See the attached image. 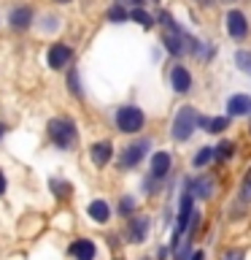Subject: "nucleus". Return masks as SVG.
Returning <instances> with one entry per match:
<instances>
[{
    "label": "nucleus",
    "mask_w": 251,
    "mask_h": 260,
    "mask_svg": "<svg viewBox=\"0 0 251 260\" xmlns=\"http://www.w3.org/2000/svg\"><path fill=\"white\" fill-rule=\"evenodd\" d=\"M214 152H216V160H230L232 154H235V144L230 141V138H222Z\"/></svg>",
    "instance_id": "412c9836"
},
{
    "label": "nucleus",
    "mask_w": 251,
    "mask_h": 260,
    "mask_svg": "<svg viewBox=\"0 0 251 260\" xmlns=\"http://www.w3.org/2000/svg\"><path fill=\"white\" fill-rule=\"evenodd\" d=\"M192 190L186 187L181 192V201H178V222H176V233H173V247H178V241H181V236L186 233V228L189 222H194V209H192Z\"/></svg>",
    "instance_id": "39448f33"
},
{
    "label": "nucleus",
    "mask_w": 251,
    "mask_h": 260,
    "mask_svg": "<svg viewBox=\"0 0 251 260\" xmlns=\"http://www.w3.org/2000/svg\"><path fill=\"white\" fill-rule=\"evenodd\" d=\"M87 214L92 217L97 225H105V222L111 219V209H108V203H105V201L97 198V201H92V203L87 206Z\"/></svg>",
    "instance_id": "dca6fc26"
},
{
    "label": "nucleus",
    "mask_w": 251,
    "mask_h": 260,
    "mask_svg": "<svg viewBox=\"0 0 251 260\" xmlns=\"http://www.w3.org/2000/svg\"><path fill=\"white\" fill-rule=\"evenodd\" d=\"M149 217L146 214H133L130 217V222L124 228V236H127V241L130 244H143L146 239H149Z\"/></svg>",
    "instance_id": "6e6552de"
},
{
    "label": "nucleus",
    "mask_w": 251,
    "mask_h": 260,
    "mask_svg": "<svg viewBox=\"0 0 251 260\" xmlns=\"http://www.w3.org/2000/svg\"><path fill=\"white\" fill-rule=\"evenodd\" d=\"M60 27V19H57V16H52V14H46L44 16V30L49 32V30H57Z\"/></svg>",
    "instance_id": "c85d7f7f"
},
{
    "label": "nucleus",
    "mask_w": 251,
    "mask_h": 260,
    "mask_svg": "<svg viewBox=\"0 0 251 260\" xmlns=\"http://www.w3.org/2000/svg\"><path fill=\"white\" fill-rule=\"evenodd\" d=\"M119 211H121V214H127V217H133V211H135V201L130 198V195H127V198H121Z\"/></svg>",
    "instance_id": "cd10ccee"
},
{
    "label": "nucleus",
    "mask_w": 251,
    "mask_h": 260,
    "mask_svg": "<svg viewBox=\"0 0 251 260\" xmlns=\"http://www.w3.org/2000/svg\"><path fill=\"white\" fill-rule=\"evenodd\" d=\"M157 22L162 24V44H165L170 57L194 54V57H205V60H208V52H202V44L194 36H189L181 24H176V19L168 11H159Z\"/></svg>",
    "instance_id": "f257e3e1"
},
{
    "label": "nucleus",
    "mask_w": 251,
    "mask_h": 260,
    "mask_svg": "<svg viewBox=\"0 0 251 260\" xmlns=\"http://www.w3.org/2000/svg\"><path fill=\"white\" fill-rule=\"evenodd\" d=\"M227 114H230V117H246V114H251V95H246V92L230 95V101H227Z\"/></svg>",
    "instance_id": "ddd939ff"
},
{
    "label": "nucleus",
    "mask_w": 251,
    "mask_h": 260,
    "mask_svg": "<svg viewBox=\"0 0 251 260\" xmlns=\"http://www.w3.org/2000/svg\"><path fill=\"white\" fill-rule=\"evenodd\" d=\"M70 60H73V49L68 46V44H52L49 46V52H46V65L52 71H62V68H68L70 65Z\"/></svg>",
    "instance_id": "0eeeda50"
},
{
    "label": "nucleus",
    "mask_w": 251,
    "mask_h": 260,
    "mask_svg": "<svg viewBox=\"0 0 251 260\" xmlns=\"http://www.w3.org/2000/svg\"><path fill=\"white\" fill-rule=\"evenodd\" d=\"M149 138H141V141H135V144H127L124 149H121L119 154V168L121 171H130V168H138L143 162L146 157V152H149Z\"/></svg>",
    "instance_id": "423d86ee"
},
{
    "label": "nucleus",
    "mask_w": 251,
    "mask_h": 260,
    "mask_svg": "<svg viewBox=\"0 0 251 260\" xmlns=\"http://www.w3.org/2000/svg\"><path fill=\"white\" fill-rule=\"evenodd\" d=\"M192 260H205V252H194Z\"/></svg>",
    "instance_id": "473e14b6"
},
{
    "label": "nucleus",
    "mask_w": 251,
    "mask_h": 260,
    "mask_svg": "<svg viewBox=\"0 0 251 260\" xmlns=\"http://www.w3.org/2000/svg\"><path fill=\"white\" fill-rule=\"evenodd\" d=\"M6 184H8V182H6V174H3V171H0V195L6 192Z\"/></svg>",
    "instance_id": "7c9ffc66"
},
{
    "label": "nucleus",
    "mask_w": 251,
    "mask_h": 260,
    "mask_svg": "<svg viewBox=\"0 0 251 260\" xmlns=\"http://www.w3.org/2000/svg\"><path fill=\"white\" fill-rule=\"evenodd\" d=\"M46 133L57 149H73L78 144V127L70 117H54L46 122Z\"/></svg>",
    "instance_id": "f03ea898"
},
{
    "label": "nucleus",
    "mask_w": 251,
    "mask_h": 260,
    "mask_svg": "<svg viewBox=\"0 0 251 260\" xmlns=\"http://www.w3.org/2000/svg\"><path fill=\"white\" fill-rule=\"evenodd\" d=\"M113 122H116V127L121 133L133 136V133H141L143 125H146V114L141 106L135 103H127V106H119L116 114H113Z\"/></svg>",
    "instance_id": "20e7f679"
},
{
    "label": "nucleus",
    "mask_w": 251,
    "mask_h": 260,
    "mask_svg": "<svg viewBox=\"0 0 251 260\" xmlns=\"http://www.w3.org/2000/svg\"><path fill=\"white\" fill-rule=\"evenodd\" d=\"M54 3H60V6H65V3H73V0H54Z\"/></svg>",
    "instance_id": "f704fd0d"
},
{
    "label": "nucleus",
    "mask_w": 251,
    "mask_h": 260,
    "mask_svg": "<svg viewBox=\"0 0 251 260\" xmlns=\"http://www.w3.org/2000/svg\"><path fill=\"white\" fill-rule=\"evenodd\" d=\"M222 3H235V0H222Z\"/></svg>",
    "instance_id": "c9c22d12"
},
{
    "label": "nucleus",
    "mask_w": 251,
    "mask_h": 260,
    "mask_svg": "<svg viewBox=\"0 0 251 260\" xmlns=\"http://www.w3.org/2000/svg\"><path fill=\"white\" fill-rule=\"evenodd\" d=\"M105 19H108V22H113V24H121V22H127V19H130V11L124 8V3H119V0H116V3H113V6L108 8V14H105Z\"/></svg>",
    "instance_id": "6ab92c4d"
},
{
    "label": "nucleus",
    "mask_w": 251,
    "mask_h": 260,
    "mask_svg": "<svg viewBox=\"0 0 251 260\" xmlns=\"http://www.w3.org/2000/svg\"><path fill=\"white\" fill-rule=\"evenodd\" d=\"M89 157H92V162H95L97 168L108 166L111 157H113V144H111V141H97V144H92V149H89Z\"/></svg>",
    "instance_id": "2eb2a0df"
},
{
    "label": "nucleus",
    "mask_w": 251,
    "mask_h": 260,
    "mask_svg": "<svg viewBox=\"0 0 251 260\" xmlns=\"http://www.w3.org/2000/svg\"><path fill=\"white\" fill-rule=\"evenodd\" d=\"M32 19H35V14H32V8L30 6H14L11 8V14H8V24H11L14 30H30V24Z\"/></svg>",
    "instance_id": "9b49d317"
},
{
    "label": "nucleus",
    "mask_w": 251,
    "mask_h": 260,
    "mask_svg": "<svg viewBox=\"0 0 251 260\" xmlns=\"http://www.w3.org/2000/svg\"><path fill=\"white\" fill-rule=\"evenodd\" d=\"M219 260H246V249H227Z\"/></svg>",
    "instance_id": "bb28decb"
},
{
    "label": "nucleus",
    "mask_w": 251,
    "mask_h": 260,
    "mask_svg": "<svg viewBox=\"0 0 251 260\" xmlns=\"http://www.w3.org/2000/svg\"><path fill=\"white\" fill-rule=\"evenodd\" d=\"M197 119H200V114L194 111V106H181V109L176 111V117H173V125H170V136L176 138V141H189V138L194 136V130H197Z\"/></svg>",
    "instance_id": "7ed1b4c3"
},
{
    "label": "nucleus",
    "mask_w": 251,
    "mask_h": 260,
    "mask_svg": "<svg viewBox=\"0 0 251 260\" xmlns=\"http://www.w3.org/2000/svg\"><path fill=\"white\" fill-rule=\"evenodd\" d=\"M238 198L243 203H251V176L248 179H243V184H240V192H238Z\"/></svg>",
    "instance_id": "a878e982"
},
{
    "label": "nucleus",
    "mask_w": 251,
    "mask_h": 260,
    "mask_svg": "<svg viewBox=\"0 0 251 260\" xmlns=\"http://www.w3.org/2000/svg\"><path fill=\"white\" fill-rule=\"evenodd\" d=\"M149 3H157V6H159V0H149Z\"/></svg>",
    "instance_id": "e433bc0d"
},
{
    "label": "nucleus",
    "mask_w": 251,
    "mask_h": 260,
    "mask_svg": "<svg viewBox=\"0 0 251 260\" xmlns=\"http://www.w3.org/2000/svg\"><path fill=\"white\" fill-rule=\"evenodd\" d=\"M235 65H238L243 73H251V52L248 49H238V52H235Z\"/></svg>",
    "instance_id": "4be33fe9"
},
{
    "label": "nucleus",
    "mask_w": 251,
    "mask_h": 260,
    "mask_svg": "<svg viewBox=\"0 0 251 260\" xmlns=\"http://www.w3.org/2000/svg\"><path fill=\"white\" fill-rule=\"evenodd\" d=\"M227 127H230V117H211L208 133H224Z\"/></svg>",
    "instance_id": "393cba45"
},
{
    "label": "nucleus",
    "mask_w": 251,
    "mask_h": 260,
    "mask_svg": "<svg viewBox=\"0 0 251 260\" xmlns=\"http://www.w3.org/2000/svg\"><path fill=\"white\" fill-rule=\"evenodd\" d=\"M170 87H173L178 95H186L192 89V73L186 71L184 65H173V71H170Z\"/></svg>",
    "instance_id": "f8f14e48"
},
{
    "label": "nucleus",
    "mask_w": 251,
    "mask_h": 260,
    "mask_svg": "<svg viewBox=\"0 0 251 260\" xmlns=\"http://www.w3.org/2000/svg\"><path fill=\"white\" fill-rule=\"evenodd\" d=\"M194 3H197V6H202V8H211V6L216 3V0H194Z\"/></svg>",
    "instance_id": "2f4dec72"
},
{
    "label": "nucleus",
    "mask_w": 251,
    "mask_h": 260,
    "mask_svg": "<svg viewBox=\"0 0 251 260\" xmlns=\"http://www.w3.org/2000/svg\"><path fill=\"white\" fill-rule=\"evenodd\" d=\"M214 157H216V152L211 149V146H202V149H197V154L192 157V166H194V168H202V166H208Z\"/></svg>",
    "instance_id": "aec40b11"
},
{
    "label": "nucleus",
    "mask_w": 251,
    "mask_h": 260,
    "mask_svg": "<svg viewBox=\"0 0 251 260\" xmlns=\"http://www.w3.org/2000/svg\"><path fill=\"white\" fill-rule=\"evenodd\" d=\"M49 190H52L60 201H65V198H70V195H73V184H68L65 179L54 176V179H49Z\"/></svg>",
    "instance_id": "a211bd4d"
},
{
    "label": "nucleus",
    "mask_w": 251,
    "mask_h": 260,
    "mask_svg": "<svg viewBox=\"0 0 251 260\" xmlns=\"http://www.w3.org/2000/svg\"><path fill=\"white\" fill-rule=\"evenodd\" d=\"M6 130H8V127L3 125V122H0V141H3V136H6Z\"/></svg>",
    "instance_id": "72a5a7b5"
},
{
    "label": "nucleus",
    "mask_w": 251,
    "mask_h": 260,
    "mask_svg": "<svg viewBox=\"0 0 251 260\" xmlns=\"http://www.w3.org/2000/svg\"><path fill=\"white\" fill-rule=\"evenodd\" d=\"M130 19H133V22H138V24H143V27H151V24L157 22L151 14H146L143 8H133V11H130Z\"/></svg>",
    "instance_id": "5701e85b"
},
{
    "label": "nucleus",
    "mask_w": 251,
    "mask_h": 260,
    "mask_svg": "<svg viewBox=\"0 0 251 260\" xmlns=\"http://www.w3.org/2000/svg\"><path fill=\"white\" fill-rule=\"evenodd\" d=\"M224 24H227V32H230V38L235 41H243L248 36V19H246V14L238 11V8H232V11H227L224 16Z\"/></svg>",
    "instance_id": "9d476101"
},
{
    "label": "nucleus",
    "mask_w": 251,
    "mask_h": 260,
    "mask_svg": "<svg viewBox=\"0 0 251 260\" xmlns=\"http://www.w3.org/2000/svg\"><path fill=\"white\" fill-rule=\"evenodd\" d=\"M68 252L73 255V260H95L97 257V247H95V241H89V239H76L68 247Z\"/></svg>",
    "instance_id": "4468645a"
},
{
    "label": "nucleus",
    "mask_w": 251,
    "mask_h": 260,
    "mask_svg": "<svg viewBox=\"0 0 251 260\" xmlns=\"http://www.w3.org/2000/svg\"><path fill=\"white\" fill-rule=\"evenodd\" d=\"M189 190H192L194 198H211V195H214V182L200 176V179H194V182H189Z\"/></svg>",
    "instance_id": "f3484780"
},
{
    "label": "nucleus",
    "mask_w": 251,
    "mask_h": 260,
    "mask_svg": "<svg viewBox=\"0 0 251 260\" xmlns=\"http://www.w3.org/2000/svg\"><path fill=\"white\" fill-rule=\"evenodd\" d=\"M68 89L76 98H84V89H81V81H78V71L73 68V71H68Z\"/></svg>",
    "instance_id": "b1692460"
},
{
    "label": "nucleus",
    "mask_w": 251,
    "mask_h": 260,
    "mask_svg": "<svg viewBox=\"0 0 251 260\" xmlns=\"http://www.w3.org/2000/svg\"><path fill=\"white\" fill-rule=\"evenodd\" d=\"M170 174V154L168 152H154L151 157V171L146 179V190H154V182H162Z\"/></svg>",
    "instance_id": "1a4fd4ad"
},
{
    "label": "nucleus",
    "mask_w": 251,
    "mask_h": 260,
    "mask_svg": "<svg viewBox=\"0 0 251 260\" xmlns=\"http://www.w3.org/2000/svg\"><path fill=\"white\" fill-rule=\"evenodd\" d=\"M119 3H130V6H135V8H143V3H149V0H119Z\"/></svg>",
    "instance_id": "c756f323"
}]
</instances>
